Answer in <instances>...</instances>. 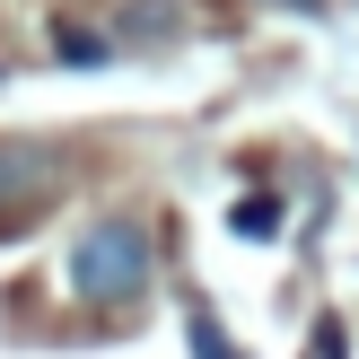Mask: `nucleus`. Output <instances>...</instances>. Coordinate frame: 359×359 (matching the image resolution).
I'll return each instance as SVG.
<instances>
[{
	"instance_id": "1",
	"label": "nucleus",
	"mask_w": 359,
	"mask_h": 359,
	"mask_svg": "<svg viewBox=\"0 0 359 359\" xmlns=\"http://www.w3.org/2000/svg\"><path fill=\"white\" fill-rule=\"evenodd\" d=\"M149 290V228L140 219H97L70 245V298L79 307H132Z\"/></svg>"
},
{
	"instance_id": "2",
	"label": "nucleus",
	"mask_w": 359,
	"mask_h": 359,
	"mask_svg": "<svg viewBox=\"0 0 359 359\" xmlns=\"http://www.w3.org/2000/svg\"><path fill=\"white\" fill-rule=\"evenodd\" d=\"M62 193V158L44 140H0V219H27Z\"/></svg>"
},
{
	"instance_id": "3",
	"label": "nucleus",
	"mask_w": 359,
	"mask_h": 359,
	"mask_svg": "<svg viewBox=\"0 0 359 359\" xmlns=\"http://www.w3.org/2000/svg\"><path fill=\"white\" fill-rule=\"evenodd\" d=\"M228 228H237V237H272V228H280V202H272V193H245V202L228 210Z\"/></svg>"
},
{
	"instance_id": "4",
	"label": "nucleus",
	"mask_w": 359,
	"mask_h": 359,
	"mask_svg": "<svg viewBox=\"0 0 359 359\" xmlns=\"http://www.w3.org/2000/svg\"><path fill=\"white\" fill-rule=\"evenodd\" d=\"M123 27H132V35H175V27H184V9H175V0H132Z\"/></svg>"
},
{
	"instance_id": "5",
	"label": "nucleus",
	"mask_w": 359,
	"mask_h": 359,
	"mask_svg": "<svg viewBox=\"0 0 359 359\" xmlns=\"http://www.w3.org/2000/svg\"><path fill=\"white\" fill-rule=\"evenodd\" d=\"M184 342H193V359H237V351H228V333H219V316H202V307L184 316Z\"/></svg>"
},
{
	"instance_id": "6",
	"label": "nucleus",
	"mask_w": 359,
	"mask_h": 359,
	"mask_svg": "<svg viewBox=\"0 0 359 359\" xmlns=\"http://www.w3.org/2000/svg\"><path fill=\"white\" fill-rule=\"evenodd\" d=\"M53 53H62V62H105V35H88V27H62V44H53Z\"/></svg>"
},
{
	"instance_id": "7",
	"label": "nucleus",
	"mask_w": 359,
	"mask_h": 359,
	"mask_svg": "<svg viewBox=\"0 0 359 359\" xmlns=\"http://www.w3.org/2000/svg\"><path fill=\"white\" fill-rule=\"evenodd\" d=\"M316 359H342V325H325V333H316Z\"/></svg>"
},
{
	"instance_id": "8",
	"label": "nucleus",
	"mask_w": 359,
	"mask_h": 359,
	"mask_svg": "<svg viewBox=\"0 0 359 359\" xmlns=\"http://www.w3.org/2000/svg\"><path fill=\"white\" fill-rule=\"evenodd\" d=\"M307 9H316V0H307Z\"/></svg>"
}]
</instances>
